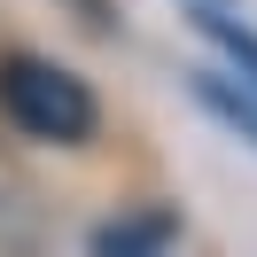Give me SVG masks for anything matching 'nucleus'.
Returning <instances> with one entry per match:
<instances>
[{
	"label": "nucleus",
	"instance_id": "obj_1",
	"mask_svg": "<svg viewBox=\"0 0 257 257\" xmlns=\"http://www.w3.org/2000/svg\"><path fill=\"white\" fill-rule=\"evenodd\" d=\"M0 109L16 117L32 141H55V148H78L94 133V86L63 63H39V55H8L0 63Z\"/></svg>",
	"mask_w": 257,
	"mask_h": 257
},
{
	"label": "nucleus",
	"instance_id": "obj_2",
	"mask_svg": "<svg viewBox=\"0 0 257 257\" xmlns=\"http://www.w3.org/2000/svg\"><path fill=\"white\" fill-rule=\"evenodd\" d=\"M195 101H203L210 117H226V125H234L241 141L257 148V86H249V78L234 86L226 70H195Z\"/></svg>",
	"mask_w": 257,
	"mask_h": 257
},
{
	"label": "nucleus",
	"instance_id": "obj_3",
	"mask_svg": "<svg viewBox=\"0 0 257 257\" xmlns=\"http://www.w3.org/2000/svg\"><path fill=\"white\" fill-rule=\"evenodd\" d=\"M203 32L218 39V47L234 55V70H241V78L257 86V32H241V24H234V16H218V8H203Z\"/></svg>",
	"mask_w": 257,
	"mask_h": 257
},
{
	"label": "nucleus",
	"instance_id": "obj_4",
	"mask_svg": "<svg viewBox=\"0 0 257 257\" xmlns=\"http://www.w3.org/2000/svg\"><path fill=\"white\" fill-rule=\"evenodd\" d=\"M101 257H148V249H133V241H117V234H101Z\"/></svg>",
	"mask_w": 257,
	"mask_h": 257
}]
</instances>
